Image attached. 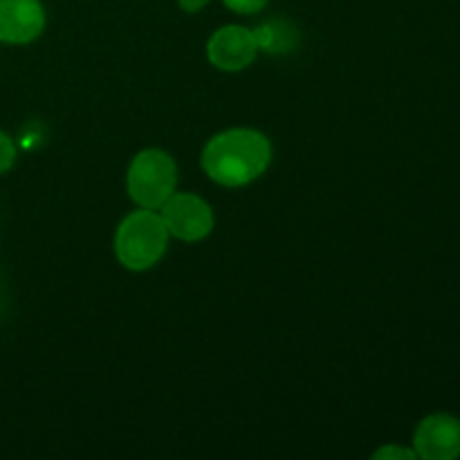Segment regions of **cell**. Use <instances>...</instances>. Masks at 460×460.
<instances>
[{
	"mask_svg": "<svg viewBox=\"0 0 460 460\" xmlns=\"http://www.w3.org/2000/svg\"><path fill=\"white\" fill-rule=\"evenodd\" d=\"M272 164V142L256 128H227L205 144L200 166L211 182L227 189L247 187Z\"/></svg>",
	"mask_w": 460,
	"mask_h": 460,
	"instance_id": "1",
	"label": "cell"
},
{
	"mask_svg": "<svg viewBox=\"0 0 460 460\" xmlns=\"http://www.w3.org/2000/svg\"><path fill=\"white\" fill-rule=\"evenodd\" d=\"M169 238L171 234L160 211L139 207L117 225L112 247L121 268L130 272H146L164 259Z\"/></svg>",
	"mask_w": 460,
	"mask_h": 460,
	"instance_id": "2",
	"label": "cell"
},
{
	"mask_svg": "<svg viewBox=\"0 0 460 460\" xmlns=\"http://www.w3.org/2000/svg\"><path fill=\"white\" fill-rule=\"evenodd\" d=\"M178 187V164L164 148H144L126 171V191L142 209H160Z\"/></svg>",
	"mask_w": 460,
	"mask_h": 460,
	"instance_id": "3",
	"label": "cell"
},
{
	"mask_svg": "<svg viewBox=\"0 0 460 460\" xmlns=\"http://www.w3.org/2000/svg\"><path fill=\"white\" fill-rule=\"evenodd\" d=\"M157 211H160L171 238H178L182 243L205 241L214 232V209L205 198L196 196V193L175 191Z\"/></svg>",
	"mask_w": 460,
	"mask_h": 460,
	"instance_id": "4",
	"label": "cell"
},
{
	"mask_svg": "<svg viewBox=\"0 0 460 460\" xmlns=\"http://www.w3.org/2000/svg\"><path fill=\"white\" fill-rule=\"evenodd\" d=\"M259 54L254 30L245 25H225L207 40V58L220 72H241L254 63Z\"/></svg>",
	"mask_w": 460,
	"mask_h": 460,
	"instance_id": "5",
	"label": "cell"
},
{
	"mask_svg": "<svg viewBox=\"0 0 460 460\" xmlns=\"http://www.w3.org/2000/svg\"><path fill=\"white\" fill-rule=\"evenodd\" d=\"M413 452L425 460H454L460 456V420L449 413H434L420 420L413 434Z\"/></svg>",
	"mask_w": 460,
	"mask_h": 460,
	"instance_id": "6",
	"label": "cell"
},
{
	"mask_svg": "<svg viewBox=\"0 0 460 460\" xmlns=\"http://www.w3.org/2000/svg\"><path fill=\"white\" fill-rule=\"evenodd\" d=\"M45 30L40 0H0V43H34Z\"/></svg>",
	"mask_w": 460,
	"mask_h": 460,
	"instance_id": "7",
	"label": "cell"
},
{
	"mask_svg": "<svg viewBox=\"0 0 460 460\" xmlns=\"http://www.w3.org/2000/svg\"><path fill=\"white\" fill-rule=\"evenodd\" d=\"M254 36L256 43H259V49H263L268 54L290 52V49H295L296 40H299L295 27H290L283 21L263 22V25L256 27Z\"/></svg>",
	"mask_w": 460,
	"mask_h": 460,
	"instance_id": "8",
	"label": "cell"
},
{
	"mask_svg": "<svg viewBox=\"0 0 460 460\" xmlns=\"http://www.w3.org/2000/svg\"><path fill=\"white\" fill-rule=\"evenodd\" d=\"M16 162V146L4 130H0V175L7 173Z\"/></svg>",
	"mask_w": 460,
	"mask_h": 460,
	"instance_id": "9",
	"label": "cell"
},
{
	"mask_svg": "<svg viewBox=\"0 0 460 460\" xmlns=\"http://www.w3.org/2000/svg\"><path fill=\"white\" fill-rule=\"evenodd\" d=\"M373 458L377 460H413L418 458L416 452L409 447H402V445H385L377 452H373Z\"/></svg>",
	"mask_w": 460,
	"mask_h": 460,
	"instance_id": "10",
	"label": "cell"
},
{
	"mask_svg": "<svg viewBox=\"0 0 460 460\" xmlns=\"http://www.w3.org/2000/svg\"><path fill=\"white\" fill-rule=\"evenodd\" d=\"M225 7L229 12L243 13V16H252V13H259L261 9L268 4V0H223Z\"/></svg>",
	"mask_w": 460,
	"mask_h": 460,
	"instance_id": "11",
	"label": "cell"
},
{
	"mask_svg": "<svg viewBox=\"0 0 460 460\" xmlns=\"http://www.w3.org/2000/svg\"><path fill=\"white\" fill-rule=\"evenodd\" d=\"M209 3H211V0H178V4H180V7H182L187 13H198V12H202V9H205Z\"/></svg>",
	"mask_w": 460,
	"mask_h": 460,
	"instance_id": "12",
	"label": "cell"
}]
</instances>
